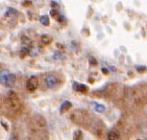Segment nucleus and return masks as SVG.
<instances>
[{
	"label": "nucleus",
	"mask_w": 147,
	"mask_h": 140,
	"mask_svg": "<svg viewBox=\"0 0 147 140\" xmlns=\"http://www.w3.org/2000/svg\"><path fill=\"white\" fill-rule=\"evenodd\" d=\"M44 82H45V84L48 88H54V87L57 86L58 83H59V80H58L57 76H55L54 74H48V75L45 76Z\"/></svg>",
	"instance_id": "1"
},
{
	"label": "nucleus",
	"mask_w": 147,
	"mask_h": 140,
	"mask_svg": "<svg viewBox=\"0 0 147 140\" xmlns=\"http://www.w3.org/2000/svg\"><path fill=\"white\" fill-rule=\"evenodd\" d=\"M38 79L36 76H32L28 81H27L26 84V88L29 91H34L38 88Z\"/></svg>",
	"instance_id": "2"
},
{
	"label": "nucleus",
	"mask_w": 147,
	"mask_h": 140,
	"mask_svg": "<svg viewBox=\"0 0 147 140\" xmlns=\"http://www.w3.org/2000/svg\"><path fill=\"white\" fill-rule=\"evenodd\" d=\"M9 99H10V104H11V107L13 111H18L20 107V103L18 101V98L13 92H11L10 93V96H9Z\"/></svg>",
	"instance_id": "3"
},
{
	"label": "nucleus",
	"mask_w": 147,
	"mask_h": 140,
	"mask_svg": "<svg viewBox=\"0 0 147 140\" xmlns=\"http://www.w3.org/2000/svg\"><path fill=\"white\" fill-rule=\"evenodd\" d=\"M72 87L75 91H78V92H81V93H87L88 90V87L86 86V84H79L77 82H74L72 84Z\"/></svg>",
	"instance_id": "4"
},
{
	"label": "nucleus",
	"mask_w": 147,
	"mask_h": 140,
	"mask_svg": "<svg viewBox=\"0 0 147 140\" xmlns=\"http://www.w3.org/2000/svg\"><path fill=\"white\" fill-rule=\"evenodd\" d=\"M15 84H16V76H15V74L9 73V75H8V78L6 80V84H5V86L9 87V88H12V87L15 86Z\"/></svg>",
	"instance_id": "5"
},
{
	"label": "nucleus",
	"mask_w": 147,
	"mask_h": 140,
	"mask_svg": "<svg viewBox=\"0 0 147 140\" xmlns=\"http://www.w3.org/2000/svg\"><path fill=\"white\" fill-rule=\"evenodd\" d=\"M71 107H72L71 102H69V101H65L60 107V112L61 113H65V112L67 111Z\"/></svg>",
	"instance_id": "6"
},
{
	"label": "nucleus",
	"mask_w": 147,
	"mask_h": 140,
	"mask_svg": "<svg viewBox=\"0 0 147 140\" xmlns=\"http://www.w3.org/2000/svg\"><path fill=\"white\" fill-rule=\"evenodd\" d=\"M107 137L109 140H117V139L120 138V134H119L115 130H112L108 133Z\"/></svg>",
	"instance_id": "7"
},
{
	"label": "nucleus",
	"mask_w": 147,
	"mask_h": 140,
	"mask_svg": "<svg viewBox=\"0 0 147 140\" xmlns=\"http://www.w3.org/2000/svg\"><path fill=\"white\" fill-rule=\"evenodd\" d=\"M9 71L7 70H1L0 71V83H1L2 84H6V80L8 78V75H9Z\"/></svg>",
	"instance_id": "8"
},
{
	"label": "nucleus",
	"mask_w": 147,
	"mask_h": 140,
	"mask_svg": "<svg viewBox=\"0 0 147 140\" xmlns=\"http://www.w3.org/2000/svg\"><path fill=\"white\" fill-rule=\"evenodd\" d=\"M93 109L97 112H100V113H102V112H104L105 111H106V108H105L103 105H101V104H94Z\"/></svg>",
	"instance_id": "9"
},
{
	"label": "nucleus",
	"mask_w": 147,
	"mask_h": 140,
	"mask_svg": "<svg viewBox=\"0 0 147 140\" xmlns=\"http://www.w3.org/2000/svg\"><path fill=\"white\" fill-rule=\"evenodd\" d=\"M40 20V23L42 24L43 26H48L49 23H50V21H49V17L47 15H41Z\"/></svg>",
	"instance_id": "10"
},
{
	"label": "nucleus",
	"mask_w": 147,
	"mask_h": 140,
	"mask_svg": "<svg viewBox=\"0 0 147 140\" xmlns=\"http://www.w3.org/2000/svg\"><path fill=\"white\" fill-rule=\"evenodd\" d=\"M41 42L44 44H49L51 42H52V38L49 37L48 35H43L42 37H41Z\"/></svg>",
	"instance_id": "11"
},
{
	"label": "nucleus",
	"mask_w": 147,
	"mask_h": 140,
	"mask_svg": "<svg viewBox=\"0 0 147 140\" xmlns=\"http://www.w3.org/2000/svg\"><path fill=\"white\" fill-rule=\"evenodd\" d=\"M29 54H30V48L28 47V46H24L20 51V57L23 58V57H25Z\"/></svg>",
	"instance_id": "12"
},
{
	"label": "nucleus",
	"mask_w": 147,
	"mask_h": 140,
	"mask_svg": "<svg viewBox=\"0 0 147 140\" xmlns=\"http://www.w3.org/2000/svg\"><path fill=\"white\" fill-rule=\"evenodd\" d=\"M16 10H15V9H13V8H9V9L7 10V12H6V13H5V15L6 16H13V15H16Z\"/></svg>",
	"instance_id": "13"
},
{
	"label": "nucleus",
	"mask_w": 147,
	"mask_h": 140,
	"mask_svg": "<svg viewBox=\"0 0 147 140\" xmlns=\"http://www.w3.org/2000/svg\"><path fill=\"white\" fill-rule=\"evenodd\" d=\"M50 15L52 16L53 18H58L59 17V15H60V13H58V11H57V9H52L51 11H50Z\"/></svg>",
	"instance_id": "14"
},
{
	"label": "nucleus",
	"mask_w": 147,
	"mask_h": 140,
	"mask_svg": "<svg viewBox=\"0 0 147 140\" xmlns=\"http://www.w3.org/2000/svg\"><path fill=\"white\" fill-rule=\"evenodd\" d=\"M74 139L78 140V139H82V131H76L75 133H74V136H73Z\"/></svg>",
	"instance_id": "15"
},
{
	"label": "nucleus",
	"mask_w": 147,
	"mask_h": 140,
	"mask_svg": "<svg viewBox=\"0 0 147 140\" xmlns=\"http://www.w3.org/2000/svg\"><path fill=\"white\" fill-rule=\"evenodd\" d=\"M1 125L3 126V128L5 129V131H9V125H8L5 121H3V120H1Z\"/></svg>",
	"instance_id": "16"
},
{
	"label": "nucleus",
	"mask_w": 147,
	"mask_h": 140,
	"mask_svg": "<svg viewBox=\"0 0 147 140\" xmlns=\"http://www.w3.org/2000/svg\"><path fill=\"white\" fill-rule=\"evenodd\" d=\"M65 20V16L63 15H59V17L57 18V21H59V22H63V21Z\"/></svg>",
	"instance_id": "17"
},
{
	"label": "nucleus",
	"mask_w": 147,
	"mask_h": 140,
	"mask_svg": "<svg viewBox=\"0 0 147 140\" xmlns=\"http://www.w3.org/2000/svg\"><path fill=\"white\" fill-rule=\"evenodd\" d=\"M51 6L54 8V9H57V8H59V5H58V3H56V2L52 1L51 2Z\"/></svg>",
	"instance_id": "18"
},
{
	"label": "nucleus",
	"mask_w": 147,
	"mask_h": 140,
	"mask_svg": "<svg viewBox=\"0 0 147 140\" xmlns=\"http://www.w3.org/2000/svg\"><path fill=\"white\" fill-rule=\"evenodd\" d=\"M146 69V67L145 66H138L137 67V70L138 71H144Z\"/></svg>",
	"instance_id": "19"
},
{
	"label": "nucleus",
	"mask_w": 147,
	"mask_h": 140,
	"mask_svg": "<svg viewBox=\"0 0 147 140\" xmlns=\"http://www.w3.org/2000/svg\"><path fill=\"white\" fill-rule=\"evenodd\" d=\"M102 72H103L104 74H108L109 73V71H108L107 68H102Z\"/></svg>",
	"instance_id": "20"
},
{
	"label": "nucleus",
	"mask_w": 147,
	"mask_h": 140,
	"mask_svg": "<svg viewBox=\"0 0 147 140\" xmlns=\"http://www.w3.org/2000/svg\"><path fill=\"white\" fill-rule=\"evenodd\" d=\"M90 64H96V62L94 61L93 58H91V59H90Z\"/></svg>",
	"instance_id": "21"
}]
</instances>
